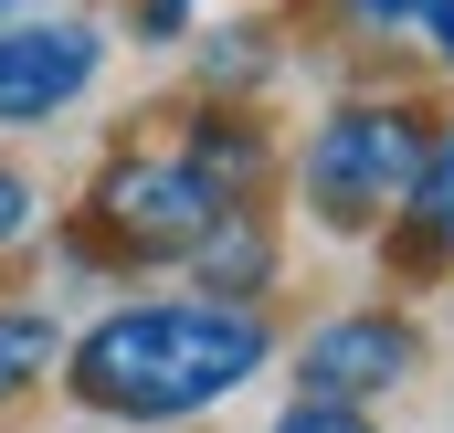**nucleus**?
Masks as SVG:
<instances>
[{"mask_svg": "<svg viewBox=\"0 0 454 433\" xmlns=\"http://www.w3.org/2000/svg\"><path fill=\"white\" fill-rule=\"evenodd\" d=\"M264 359H275V338H264L254 307L169 296V307H116V318H96L74 349H64V381H74L85 413H116V423H180V413L232 402Z\"/></svg>", "mask_w": 454, "mask_h": 433, "instance_id": "obj_1", "label": "nucleus"}, {"mask_svg": "<svg viewBox=\"0 0 454 433\" xmlns=\"http://www.w3.org/2000/svg\"><path fill=\"white\" fill-rule=\"evenodd\" d=\"M423 138H434V116L402 96H339L296 148V201L328 232H380L423 169Z\"/></svg>", "mask_w": 454, "mask_h": 433, "instance_id": "obj_2", "label": "nucleus"}, {"mask_svg": "<svg viewBox=\"0 0 454 433\" xmlns=\"http://www.w3.org/2000/svg\"><path fill=\"white\" fill-rule=\"evenodd\" d=\"M223 212H232V201L180 159V148H137V159H116L106 180L85 191L96 243H106V254H137V264H148V254H191Z\"/></svg>", "mask_w": 454, "mask_h": 433, "instance_id": "obj_3", "label": "nucleus"}, {"mask_svg": "<svg viewBox=\"0 0 454 433\" xmlns=\"http://www.w3.org/2000/svg\"><path fill=\"white\" fill-rule=\"evenodd\" d=\"M96 75H106V21H85V11H64V0L0 21V138L64 127V116L96 96Z\"/></svg>", "mask_w": 454, "mask_h": 433, "instance_id": "obj_4", "label": "nucleus"}, {"mask_svg": "<svg viewBox=\"0 0 454 433\" xmlns=\"http://www.w3.org/2000/svg\"><path fill=\"white\" fill-rule=\"evenodd\" d=\"M412 359H423V327H412V318H391V307H348V318L307 327V349H296V391H307V402H370V391H402Z\"/></svg>", "mask_w": 454, "mask_h": 433, "instance_id": "obj_5", "label": "nucleus"}, {"mask_svg": "<svg viewBox=\"0 0 454 433\" xmlns=\"http://www.w3.org/2000/svg\"><path fill=\"white\" fill-rule=\"evenodd\" d=\"M180 159L223 191V201H254L264 191V169H275V148H264V116L232 106V96H212V106H191V127H180Z\"/></svg>", "mask_w": 454, "mask_h": 433, "instance_id": "obj_6", "label": "nucleus"}, {"mask_svg": "<svg viewBox=\"0 0 454 433\" xmlns=\"http://www.w3.org/2000/svg\"><path fill=\"white\" fill-rule=\"evenodd\" d=\"M380 232H391V254H402V264H423V275H434V264H454V116L423 138V169H412L402 212L380 222Z\"/></svg>", "mask_w": 454, "mask_h": 433, "instance_id": "obj_7", "label": "nucleus"}, {"mask_svg": "<svg viewBox=\"0 0 454 433\" xmlns=\"http://www.w3.org/2000/svg\"><path fill=\"white\" fill-rule=\"evenodd\" d=\"M191 264H201V296H223V307H254L264 286H275V232L254 201H232L201 243H191Z\"/></svg>", "mask_w": 454, "mask_h": 433, "instance_id": "obj_8", "label": "nucleus"}, {"mask_svg": "<svg viewBox=\"0 0 454 433\" xmlns=\"http://www.w3.org/2000/svg\"><path fill=\"white\" fill-rule=\"evenodd\" d=\"M370 43H412L423 64H454V0H339Z\"/></svg>", "mask_w": 454, "mask_h": 433, "instance_id": "obj_9", "label": "nucleus"}, {"mask_svg": "<svg viewBox=\"0 0 454 433\" xmlns=\"http://www.w3.org/2000/svg\"><path fill=\"white\" fill-rule=\"evenodd\" d=\"M264 75H275V32H264V21H223V32L201 43V85L232 96V106H254Z\"/></svg>", "mask_w": 454, "mask_h": 433, "instance_id": "obj_10", "label": "nucleus"}, {"mask_svg": "<svg viewBox=\"0 0 454 433\" xmlns=\"http://www.w3.org/2000/svg\"><path fill=\"white\" fill-rule=\"evenodd\" d=\"M53 359H64V327L43 318V307H0V402H11V391H32Z\"/></svg>", "mask_w": 454, "mask_h": 433, "instance_id": "obj_11", "label": "nucleus"}, {"mask_svg": "<svg viewBox=\"0 0 454 433\" xmlns=\"http://www.w3.org/2000/svg\"><path fill=\"white\" fill-rule=\"evenodd\" d=\"M116 21H127V43H191L201 0H116Z\"/></svg>", "mask_w": 454, "mask_h": 433, "instance_id": "obj_12", "label": "nucleus"}, {"mask_svg": "<svg viewBox=\"0 0 454 433\" xmlns=\"http://www.w3.org/2000/svg\"><path fill=\"white\" fill-rule=\"evenodd\" d=\"M275 433H380V423H370L359 402H307V391H296V413H286Z\"/></svg>", "mask_w": 454, "mask_h": 433, "instance_id": "obj_13", "label": "nucleus"}, {"mask_svg": "<svg viewBox=\"0 0 454 433\" xmlns=\"http://www.w3.org/2000/svg\"><path fill=\"white\" fill-rule=\"evenodd\" d=\"M32 212H43V191H32V180L0 159V243H21V232H32Z\"/></svg>", "mask_w": 454, "mask_h": 433, "instance_id": "obj_14", "label": "nucleus"}, {"mask_svg": "<svg viewBox=\"0 0 454 433\" xmlns=\"http://www.w3.org/2000/svg\"><path fill=\"white\" fill-rule=\"evenodd\" d=\"M21 11H53V0H0V21H21Z\"/></svg>", "mask_w": 454, "mask_h": 433, "instance_id": "obj_15", "label": "nucleus"}]
</instances>
